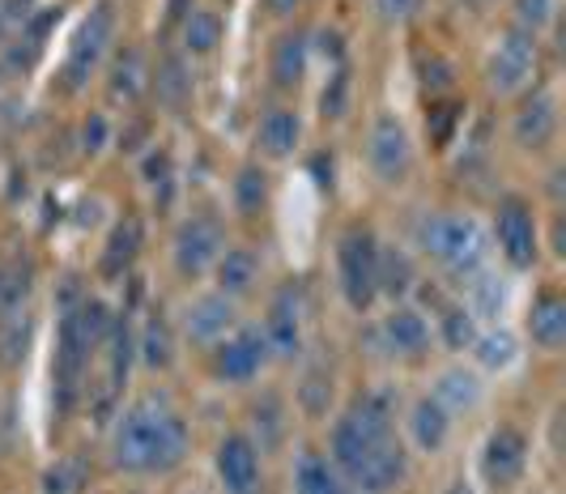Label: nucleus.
<instances>
[{
	"instance_id": "nucleus-15",
	"label": "nucleus",
	"mask_w": 566,
	"mask_h": 494,
	"mask_svg": "<svg viewBox=\"0 0 566 494\" xmlns=\"http://www.w3.org/2000/svg\"><path fill=\"white\" fill-rule=\"evenodd\" d=\"M213 469H218L222 494H264V465H260L255 443L243 431H230L218 439Z\"/></svg>"
},
{
	"instance_id": "nucleus-28",
	"label": "nucleus",
	"mask_w": 566,
	"mask_h": 494,
	"mask_svg": "<svg viewBox=\"0 0 566 494\" xmlns=\"http://www.w3.org/2000/svg\"><path fill=\"white\" fill-rule=\"evenodd\" d=\"M375 282H379V294H388L392 303H400V298H409V294L418 291V264L397 243H379Z\"/></svg>"
},
{
	"instance_id": "nucleus-7",
	"label": "nucleus",
	"mask_w": 566,
	"mask_h": 494,
	"mask_svg": "<svg viewBox=\"0 0 566 494\" xmlns=\"http://www.w3.org/2000/svg\"><path fill=\"white\" fill-rule=\"evenodd\" d=\"M533 77H537V34H528V30L520 27L503 30L499 48L490 52V64H485V86H490V94L520 98V94H528Z\"/></svg>"
},
{
	"instance_id": "nucleus-24",
	"label": "nucleus",
	"mask_w": 566,
	"mask_h": 494,
	"mask_svg": "<svg viewBox=\"0 0 566 494\" xmlns=\"http://www.w3.org/2000/svg\"><path fill=\"white\" fill-rule=\"evenodd\" d=\"M149 90V60H145L142 48H119L112 56V69H107V94H112V103H124V107H133V103H142V94Z\"/></svg>"
},
{
	"instance_id": "nucleus-34",
	"label": "nucleus",
	"mask_w": 566,
	"mask_h": 494,
	"mask_svg": "<svg viewBox=\"0 0 566 494\" xmlns=\"http://www.w3.org/2000/svg\"><path fill=\"white\" fill-rule=\"evenodd\" d=\"M434 337L443 341L448 349H469L473 346V337H478V316L464 307V303H452V298H443L439 303V324H434Z\"/></svg>"
},
{
	"instance_id": "nucleus-44",
	"label": "nucleus",
	"mask_w": 566,
	"mask_h": 494,
	"mask_svg": "<svg viewBox=\"0 0 566 494\" xmlns=\"http://www.w3.org/2000/svg\"><path fill=\"white\" fill-rule=\"evenodd\" d=\"M82 486H85V477L77 473V465H69V461L43 473V494H82Z\"/></svg>"
},
{
	"instance_id": "nucleus-22",
	"label": "nucleus",
	"mask_w": 566,
	"mask_h": 494,
	"mask_svg": "<svg viewBox=\"0 0 566 494\" xmlns=\"http://www.w3.org/2000/svg\"><path fill=\"white\" fill-rule=\"evenodd\" d=\"M528 341L545 354H558L566 346V298L558 291H541L528 307Z\"/></svg>"
},
{
	"instance_id": "nucleus-41",
	"label": "nucleus",
	"mask_w": 566,
	"mask_h": 494,
	"mask_svg": "<svg viewBox=\"0 0 566 494\" xmlns=\"http://www.w3.org/2000/svg\"><path fill=\"white\" fill-rule=\"evenodd\" d=\"M107 146H112V119L103 116V112H90L82 119V133H77V149H82L85 158H98Z\"/></svg>"
},
{
	"instance_id": "nucleus-49",
	"label": "nucleus",
	"mask_w": 566,
	"mask_h": 494,
	"mask_svg": "<svg viewBox=\"0 0 566 494\" xmlns=\"http://www.w3.org/2000/svg\"><path fill=\"white\" fill-rule=\"evenodd\" d=\"M145 133H149L145 124H133L128 133H119V149H124V154H137V149H142V141H145Z\"/></svg>"
},
{
	"instance_id": "nucleus-30",
	"label": "nucleus",
	"mask_w": 566,
	"mask_h": 494,
	"mask_svg": "<svg viewBox=\"0 0 566 494\" xmlns=\"http://www.w3.org/2000/svg\"><path fill=\"white\" fill-rule=\"evenodd\" d=\"M107 388L119 392L128 383V371H133V358H137V333H133V316L119 312L112 320V333H107Z\"/></svg>"
},
{
	"instance_id": "nucleus-51",
	"label": "nucleus",
	"mask_w": 566,
	"mask_h": 494,
	"mask_svg": "<svg viewBox=\"0 0 566 494\" xmlns=\"http://www.w3.org/2000/svg\"><path fill=\"white\" fill-rule=\"evenodd\" d=\"M188 9H192V0H167V18H170V22H184V18H188Z\"/></svg>"
},
{
	"instance_id": "nucleus-26",
	"label": "nucleus",
	"mask_w": 566,
	"mask_h": 494,
	"mask_svg": "<svg viewBox=\"0 0 566 494\" xmlns=\"http://www.w3.org/2000/svg\"><path fill=\"white\" fill-rule=\"evenodd\" d=\"M142 248H145V222L137 213H124L112 227V234H107L98 273H103V277H124V273L133 269V261L142 256Z\"/></svg>"
},
{
	"instance_id": "nucleus-35",
	"label": "nucleus",
	"mask_w": 566,
	"mask_h": 494,
	"mask_svg": "<svg viewBox=\"0 0 566 494\" xmlns=\"http://www.w3.org/2000/svg\"><path fill=\"white\" fill-rule=\"evenodd\" d=\"M30 333H34V324H30L27 307L0 320V371H18L27 362Z\"/></svg>"
},
{
	"instance_id": "nucleus-37",
	"label": "nucleus",
	"mask_w": 566,
	"mask_h": 494,
	"mask_svg": "<svg viewBox=\"0 0 566 494\" xmlns=\"http://www.w3.org/2000/svg\"><path fill=\"white\" fill-rule=\"evenodd\" d=\"M298 409H303V418H312V422H324L328 418V406H333V371L328 367H307L303 371V383H298Z\"/></svg>"
},
{
	"instance_id": "nucleus-33",
	"label": "nucleus",
	"mask_w": 566,
	"mask_h": 494,
	"mask_svg": "<svg viewBox=\"0 0 566 494\" xmlns=\"http://www.w3.org/2000/svg\"><path fill=\"white\" fill-rule=\"evenodd\" d=\"M230 204H234V213L239 218H260L264 213V204H269V175L260 162H243L239 171H234V183H230Z\"/></svg>"
},
{
	"instance_id": "nucleus-9",
	"label": "nucleus",
	"mask_w": 566,
	"mask_h": 494,
	"mask_svg": "<svg viewBox=\"0 0 566 494\" xmlns=\"http://www.w3.org/2000/svg\"><path fill=\"white\" fill-rule=\"evenodd\" d=\"M269 346H264V333L255 324H239L234 333H227L218 346L209 349V371L218 383H230V388H243L260 379V371L269 367Z\"/></svg>"
},
{
	"instance_id": "nucleus-16",
	"label": "nucleus",
	"mask_w": 566,
	"mask_h": 494,
	"mask_svg": "<svg viewBox=\"0 0 566 494\" xmlns=\"http://www.w3.org/2000/svg\"><path fill=\"white\" fill-rule=\"evenodd\" d=\"M375 341L388 349V358H426L430 354V341H434V328L426 320L418 307H409V303H397L379 328H375Z\"/></svg>"
},
{
	"instance_id": "nucleus-36",
	"label": "nucleus",
	"mask_w": 566,
	"mask_h": 494,
	"mask_svg": "<svg viewBox=\"0 0 566 494\" xmlns=\"http://www.w3.org/2000/svg\"><path fill=\"white\" fill-rule=\"evenodd\" d=\"M30 291H34V269L30 261H4L0 264V320L27 307Z\"/></svg>"
},
{
	"instance_id": "nucleus-27",
	"label": "nucleus",
	"mask_w": 566,
	"mask_h": 494,
	"mask_svg": "<svg viewBox=\"0 0 566 494\" xmlns=\"http://www.w3.org/2000/svg\"><path fill=\"white\" fill-rule=\"evenodd\" d=\"M213 277H218V294H227V298H248L255 291V282H260V256H255L252 248H222V256L213 261L209 269Z\"/></svg>"
},
{
	"instance_id": "nucleus-47",
	"label": "nucleus",
	"mask_w": 566,
	"mask_h": 494,
	"mask_svg": "<svg viewBox=\"0 0 566 494\" xmlns=\"http://www.w3.org/2000/svg\"><path fill=\"white\" fill-rule=\"evenodd\" d=\"M315 52L324 60H333V69L345 64V39H340V30H319L315 34Z\"/></svg>"
},
{
	"instance_id": "nucleus-40",
	"label": "nucleus",
	"mask_w": 566,
	"mask_h": 494,
	"mask_svg": "<svg viewBox=\"0 0 566 494\" xmlns=\"http://www.w3.org/2000/svg\"><path fill=\"white\" fill-rule=\"evenodd\" d=\"M349 90H354L349 69L337 64V69H333V77H328V86H324V94H319V116L345 119V112H349Z\"/></svg>"
},
{
	"instance_id": "nucleus-4",
	"label": "nucleus",
	"mask_w": 566,
	"mask_h": 494,
	"mask_svg": "<svg viewBox=\"0 0 566 494\" xmlns=\"http://www.w3.org/2000/svg\"><path fill=\"white\" fill-rule=\"evenodd\" d=\"M413 248L443 273H452L455 282L485 269V256H490L482 222L473 213H452V209H426L413 222Z\"/></svg>"
},
{
	"instance_id": "nucleus-45",
	"label": "nucleus",
	"mask_w": 566,
	"mask_h": 494,
	"mask_svg": "<svg viewBox=\"0 0 566 494\" xmlns=\"http://www.w3.org/2000/svg\"><path fill=\"white\" fill-rule=\"evenodd\" d=\"M422 86L430 98H439L443 90H452V64H448L443 56H430L422 64Z\"/></svg>"
},
{
	"instance_id": "nucleus-6",
	"label": "nucleus",
	"mask_w": 566,
	"mask_h": 494,
	"mask_svg": "<svg viewBox=\"0 0 566 494\" xmlns=\"http://www.w3.org/2000/svg\"><path fill=\"white\" fill-rule=\"evenodd\" d=\"M375 261H379V239L370 227H349L337 239V286L349 312H358V316L370 312V303L379 298Z\"/></svg>"
},
{
	"instance_id": "nucleus-43",
	"label": "nucleus",
	"mask_w": 566,
	"mask_h": 494,
	"mask_svg": "<svg viewBox=\"0 0 566 494\" xmlns=\"http://www.w3.org/2000/svg\"><path fill=\"white\" fill-rule=\"evenodd\" d=\"M56 22H60V4H39L27 22H22V39H27L30 48H43V39L52 34Z\"/></svg>"
},
{
	"instance_id": "nucleus-8",
	"label": "nucleus",
	"mask_w": 566,
	"mask_h": 494,
	"mask_svg": "<svg viewBox=\"0 0 566 494\" xmlns=\"http://www.w3.org/2000/svg\"><path fill=\"white\" fill-rule=\"evenodd\" d=\"M222 248H227V231H222V222H218L213 213H192V218H184L175 239H170L175 273H179L184 282H197V277H205V273L213 269V261L222 256Z\"/></svg>"
},
{
	"instance_id": "nucleus-10",
	"label": "nucleus",
	"mask_w": 566,
	"mask_h": 494,
	"mask_svg": "<svg viewBox=\"0 0 566 494\" xmlns=\"http://www.w3.org/2000/svg\"><path fill=\"white\" fill-rule=\"evenodd\" d=\"M494 239H499L503 261L520 273H528L541 261V227L533 204L524 197H503L494 204Z\"/></svg>"
},
{
	"instance_id": "nucleus-50",
	"label": "nucleus",
	"mask_w": 566,
	"mask_h": 494,
	"mask_svg": "<svg viewBox=\"0 0 566 494\" xmlns=\"http://www.w3.org/2000/svg\"><path fill=\"white\" fill-rule=\"evenodd\" d=\"M298 4H303V0H264V9H269L273 18H290Z\"/></svg>"
},
{
	"instance_id": "nucleus-31",
	"label": "nucleus",
	"mask_w": 566,
	"mask_h": 494,
	"mask_svg": "<svg viewBox=\"0 0 566 494\" xmlns=\"http://www.w3.org/2000/svg\"><path fill=\"white\" fill-rule=\"evenodd\" d=\"M430 397H434V401L455 418V413H473V409L482 406L485 388L473 371H464V367H448V371L439 376V383H434V392H430Z\"/></svg>"
},
{
	"instance_id": "nucleus-52",
	"label": "nucleus",
	"mask_w": 566,
	"mask_h": 494,
	"mask_svg": "<svg viewBox=\"0 0 566 494\" xmlns=\"http://www.w3.org/2000/svg\"><path fill=\"white\" fill-rule=\"evenodd\" d=\"M448 494H473V491H469L464 482H452V491H448Z\"/></svg>"
},
{
	"instance_id": "nucleus-13",
	"label": "nucleus",
	"mask_w": 566,
	"mask_h": 494,
	"mask_svg": "<svg viewBox=\"0 0 566 494\" xmlns=\"http://www.w3.org/2000/svg\"><path fill=\"white\" fill-rule=\"evenodd\" d=\"M524 469H528V435L515 422H499L482 448V482L494 494H503L524 482Z\"/></svg>"
},
{
	"instance_id": "nucleus-17",
	"label": "nucleus",
	"mask_w": 566,
	"mask_h": 494,
	"mask_svg": "<svg viewBox=\"0 0 566 494\" xmlns=\"http://www.w3.org/2000/svg\"><path fill=\"white\" fill-rule=\"evenodd\" d=\"M554 137H558V98L549 90L524 94L520 112L511 116V141L524 154H541L554 146Z\"/></svg>"
},
{
	"instance_id": "nucleus-12",
	"label": "nucleus",
	"mask_w": 566,
	"mask_h": 494,
	"mask_svg": "<svg viewBox=\"0 0 566 494\" xmlns=\"http://www.w3.org/2000/svg\"><path fill=\"white\" fill-rule=\"evenodd\" d=\"M264 346L273 362H298L303 346H307V333H303V298L298 286L285 282L282 291L269 298V316H264Z\"/></svg>"
},
{
	"instance_id": "nucleus-39",
	"label": "nucleus",
	"mask_w": 566,
	"mask_h": 494,
	"mask_svg": "<svg viewBox=\"0 0 566 494\" xmlns=\"http://www.w3.org/2000/svg\"><path fill=\"white\" fill-rule=\"evenodd\" d=\"M558 18V0H511V27L541 34Z\"/></svg>"
},
{
	"instance_id": "nucleus-2",
	"label": "nucleus",
	"mask_w": 566,
	"mask_h": 494,
	"mask_svg": "<svg viewBox=\"0 0 566 494\" xmlns=\"http://www.w3.org/2000/svg\"><path fill=\"white\" fill-rule=\"evenodd\" d=\"M188 452H192L188 418L170 406L167 397L145 392L115 413L112 435H107V456H112L115 473L167 477L188 461Z\"/></svg>"
},
{
	"instance_id": "nucleus-21",
	"label": "nucleus",
	"mask_w": 566,
	"mask_h": 494,
	"mask_svg": "<svg viewBox=\"0 0 566 494\" xmlns=\"http://www.w3.org/2000/svg\"><path fill=\"white\" fill-rule=\"evenodd\" d=\"M409 443L422 452V456H439L443 448H448V439H452V413L439 406L434 397H418L413 406H409Z\"/></svg>"
},
{
	"instance_id": "nucleus-18",
	"label": "nucleus",
	"mask_w": 566,
	"mask_h": 494,
	"mask_svg": "<svg viewBox=\"0 0 566 494\" xmlns=\"http://www.w3.org/2000/svg\"><path fill=\"white\" fill-rule=\"evenodd\" d=\"M248 427H252V431H243V435L252 439L260 456L282 452L285 439H290V406H285L282 392L264 388V392L252 401V409H248Z\"/></svg>"
},
{
	"instance_id": "nucleus-48",
	"label": "nucleus",
	"mask_w": 566,
	"mask_h": 494,
	"mask_svg": "<svg viewBox=\"0 0 566 494\" xmlns=\"http://www.w3.org/2000/svg\"><path fill=\"white\" fill-rule=\"evenodd\" d=\"M34 9H39V0H0V18H4V27H22Z\"/></svg>"
},
{
	"instance_id": "nucleus-23",
	"label": "nucleus",
	"mask_w": 566,
	"mask_h": 494,
	"mask_svg": "<svg viewBox=\"0 0 566 494\" xmlns=\"http://www.w3.org/2000/svg\"><path fill=\"white\" fill-rule=\"evenodd\" d=\"M137 358H142L145 371L163 376L175 367L179 358V337H175V324L167 320V312H149V320L137 328Z\"/></svg>"
},
{
	"instance_id": "nucleus-46",
	"label": "nucleus",
	"mask_w": 566,
	"mask_h": 494,
	"mask_svg": "<svg viewBox=\"0 0 566 494\" xmlns=\"http://www.w3.org/2000/svg\"><path fill=\"white\" fill-rule=\"evenodd\" d=\"M418 4H422V0H370V9H375L384 22H392V27L409 22V18L418 13Z\"/></svg>"
},
{
	"instance_id": "nucleus-11",
	"label": "nucleus",
	"mask_w": 566,
	"mask_h": 494,
	"mask_svg": "<svg viewBox=\"0 0 566 494\" xmlns=\"http://www.w3.org/2000/svg\"><path fill=\"white\" fill-rule=\"evenodd\" d=\"M367 167L379 183L397 188L409 179L413 171V141H409V128L400 124L392 112H379L370 119V133H367Z\"/></svg>"
},
{
	"instance_id": "nucleus-42",
	"label": "nucleus",
	"mask_w": 566,
	"mask_h": 494,
	"mask_svg": "<svg viewBox=\"0 0 566 494\" xmlns=\"http://www.w3.org/2000/svg\"><path fill=\"white\" fill-rule=\"evenodd\" d=\"M464 119V107L460 103H434L430 107V137H434V146H448L452 141V133H455V124Z\"/></svg>"
},
{
	"instance_id": "nucleus-19",
	"label": "nucleus",
	"mask_w": 566,
	"mask_h": 494,
	"mask_svg": "<svg viewBox=\"0 0 566 494\" xmlns=\"http://www.w3.org/2000/svg\"><path fill=\"white\" fill-rule=\"evenodd\" d=\"M149 90L158 94V103H163L167 112L184 116V112L192 107V94H197L188 56H184V52H167V56L158 60V69H149Z\"/></svg>"
},
{
	"instance_id": "nucleus-1",
	"label": "nucleus",
	"mask_w": 566,
	"mask_h": 494,
	"mask_svg": "<svg viewBox=\"0 0 566 494\" xmlns=\"http://www.w3.org/2000/svg\"><path fill=\"white\" fill-rule=\"evenodd\" d=\"M328 465L358 494H397L409 482V452L397 435V397L370 388L328 431Z\"/></svg>"
},
{
	"instance_id": "nucleus-20",
	"label": "nucleus",
	"mask_w": 566,
	"mask_h": 494,
	"mask_svg": "<svg viewBox=\"0 0 566 494\" xmlns=\"http://www.w3.org/2000/svg\"><path fill=\"white\" fill-rule=\"evenodd\" d=\"M303 141V116L294 107H269L260 124H255V149L269 158V162H282L290 158Z\"/></svg>"
},
{
	"instance_id": "nucleus-5",
	"label": "nucleus",
	"mask_w": 566,
	"mask_h": 494,
	"mask_svg": "<svg viewBox=\"0 0 566 494\" xmlns=\"http://www.w3.org/2000/svg\"><path fill=\"white\" fill-rule=\"evenodd\" d=\"M115 43V9L112 0L94 4L85 13V22L77 27L73 43H69V56H64V69H60V86L64 94H82L90 86V77L103 69V60L112 56Z\"/></svg>"
},
{
	"instance_id": "nucleus-25",
	"label": "nucleus",
	"mask_w": 566,
	"mask_h": 494,
	"mask_svg": "<svg viewBox=\"0 0 566 494\" xmlns=\"http://www.w3.org/2000/svg\"><path fill=\"white\" fill-rule=\"evenodd\" d=\"M307 64H312V39L303 30H285L282 39L273 43V56H269V77L277 90H298L307 77Z\"/></svg>"
},
{
	"instance_id": "nucleus-14",
	"label": "nucleus",
	"mask_w": 566,
	"mask_h": 494,
	"mask_svg": "<svg viewBox=\"0 0 566 494\" xmlns=\"http://www.w3.org/2000/svg\"><path fill=\"white\" fill-rule=\"evenodd\" d=\"M234 328H239L234 298H227V294H218V291L188 298L184 312H179V333L197 349H213L227 333H234Z\"/></svg>"
},
{
	"instance_id": "nucleus-32",
	"label": "nucleus",
	"mask_w": 566,
	"mask_h": 494,
	"mask_svg": "<svg viewBox=\"0 0 566 494\" xmlns=\"http://www.w3.org/2000/svg\"><path fill=\"white\" fill-rule=\"evenodd\" d=\"M294 494H358L340 482V473L328 465L324 452H298L294 461Z\"/></svg>"
},
{
	"instance_id": "nucleus-29",
	"label": "nucleus",
	"mask_w": 566,
	"mask_h": 494,
	"mask_svg": "<svg viewBox=\"0 0 566 494\" xmlns=\"http://www.w3.org/2000/svg\"><path fill=\"white\" fill-rule=\"evenodd\" d=\"M218 43H222V18H218V9L192 4L188 18L179 22V48H184V56H192V60L213 56Z\"/></svg>"
},
{
	"instance_id": "nucleus-3",
	"label": "nucleus",
	"mask_w": 566,
	"mask_h": 494,
	"mask_svg": "<svg viewBox=\"0 0 566 494\" xmlns=\"http://www.w3.org/2000/svg\"><path fill=\"white\" fill-rule=\"evenodd\" d=\"M115 312L103 298H90L82 294L77 303L64 307L56 328V362H52V379H56V409L69 413L85 397V371H90V358L103 349L107 333H112Z\"/></svg>"
},
{
	"instance_id": "nucleus-38",
	"label": "nucleus",
	"mask_w": 566,
	"mask_h": 494,
	"mask_svg": "<svg viewBox=\"0 0 566 494\" xmlns=\"http://www.w3.org/2000/svg\"><path fill=\"white\" fill-rule=\"evenodd\" d=\"M469 349L478 354V362H482L485 371H503V367H511V362H515V341H511V333H503V328L478 333Z\"/></svg>"
}]
</instances>
